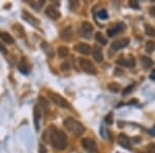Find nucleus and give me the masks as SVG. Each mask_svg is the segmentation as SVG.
Listing matches in <instances>:
<instances>
[{
    "mask_svg": "<svg viewBox=\"0 0 155 153\" xmlns=\"http://www.w3.org/2000/svg\"><path fill=\"white\" fill-rule=\"evenodd\" d=\"M80 66H81V68L83 69L85 72H87V74H90V75H95L96 74V68L95 66L93 65L91 61H89V60L87 59H80Z\"/></svg>",
    "mask_w": 155,
    "mask_h": 153,
    "instance_id": "nucleus-5",
    "label": "nucleus"
},
{
    "mask_svg": "<svg viewBox=\"0 0 155 153\" xmlns=\"http://www.w3.org/2000/svg\"><path fill=\"white\" fill-rule=\"evenodd\" d=\"M50 142L53 147L57 150H63L67 146V137L61 130L56 129L55 127H51V135Z\"/></svg>",
    "mask_w": 155,
    "mask_h": 153,
    "instance_id": "nucleus-1",
    "label": "nucleus"
},
{
    "mask_svg": "<svg viewBox=\"0 0 155 153\" xmlns=\"http://www.w3.org/2000/svg\"><path fill=\"white\" fill-rule=\"evenodd\" d=\"M128 44H129V38L125 37V38H122L117 42H114L111 46V49L113 50V51H119V50L128 46Z\"/></svg>",
    "mask_w": 155,
    "mask_h": 153,
    "instance_id": "nucleus-7",
    "label": "nucleus"
},
{
    "mask_svg": "<svg viewBox=\"0 0 155 153\" xmlns=\"http://www.w3.org/2000/svg\"><path fill=\"white\" fill-rule=\"evenodd\" d=\"M117 64L121 65V66H124V67H134L136 66V60L132 57L130 59H125V58H119L117 60Z\"/></svg>",
    "mask_w": 155,
    "mask_h": 153,
    "instance_id": "nucleus-11",
    "label": "nucleus"
},
{
    "mask_svg": "<svg viewBox=\"0 0 155 153\" xmlns=\"http://www.w3.org/2000/svg\"><path fill=\"white\" fill-rule=\"evenodd\" d=\"M134 86H136V84H130V85H128V86L125 87V88L123 89V92H122V94H123V95L129 94L130 92H132V89L134 88Z\"/></svg>",
    "mask_w": 155,
    "mask_h": 153,
    "instance_id": "nucleus-23",
    "label": "nucleus"
},
{
    "mask_svg": "<svg viewBox=\"0 0 155 153\" xmlns=\"http://www.w3.org/2000/svg\"><path fill=\"white\" fill-rule=\"evenodd\" d=\"M145 32H146V34L149 36H155V29L151 25H148V24L145 25Z\"/></svg>",
    "mask_w": 155,
    "mask_h": 153,
    "instance_id": "nucleus-21",
    "label": "nucleus"
},
{
    "mask_svg": "<svg viewBox=\"0 0 155 153\" xmlns=\"http://www.w3.org/2000/svg\"><path fill=\"white\" fill-rule=\"evenodd\" d=\"M61 67H62L63 71H67V69H69V65H68V63H66V62H64V63L61 65Z\"/></svg>",
    "mask_w": 155,
    "mask_h": 153,
    "instance_id": "nucleus-29",
    "label": "nucleus"
},
{
    "mask_svg": "<svg viewBox=\"0 0 155 153\" xmlns=\"http://www.w3.org/2000/svg\"><path fill=\"white\" fill-rule=\"evenodd\" d=\"M95 39L97 42H99L101 45H102V46H104V45H107V38L104 36V34L101 33V32H97V33L95 34Z\"/></svg>",
    "mask_w": 155,
    "mask_h": 153,
    "instance_id": "nucleus-18",
    "label": "nucleus"
},
{
    "mask_svg": "<svg viewBox=\"0 0 155 153\" xmlns=\"http://www.w3.org/2000/svg\"><path fill=\"white\" fill-rule=\"evenodd\" d=\"M147 152L148 153H155V144L151 143V144L147 145Z\"/></svg>",
    "mask_w": 155,
    "mask_h": 153,
    "instance_id": "nucleus-25",
    "label": "nucleus"
},
{
    "mask_svg": "<svg viewBox=\"0 0 155 153\" xmlns=\"http://www.w3.org/2000/svg\"><path fill=\"white\" fill-rule=\"evenodd\" d=\"M39 153H47V149L44 145H41V146H39Z\"/></svg>",
    "mask_w": 155,
    "mask_h": 153,
    "instance_id": "nucleus-30",
    "label": "nucleus"
},
{
    "mask_svg": "<svg viewBox=\"0 0 155 153\" xmlns=\"http://www.w3.org/2000/svg\"><path fill=\"white\" fill-rule=\"evenodd\" d=\"M39 100H41V106H44L45 108L48 107V101H47L44 97H39Z\"/></svg>",
    "mask_w": 155,
    "mask_h": 153,
    "instance_id": "nucleus-27",
    "label": "nucleus"
},
{
    "mask_svg": "<svg viewBox=\"0 0 155 153\" xmlns=\"http://www.w3.org/2000/svg\"><path fill=\"white\" fill-rule=\"evenodd\" d=\"M93 32V26L90 24L89 22H83L81 24V28H80V35L85 37V38H90Z\"/></svg>",
    "mask_w": 155,
    "mask_h": 153,
    "instance_id": "nucleus-6",
    "label": "nucleus"
},
{
    "mask_svg": "<svg viewBox=\"0 0 155 153\" xmlns=\"http://www.w3.org/2000/svg\"><path fill=\"white\" fill-rule=\"evenodd\" d=\"M107 88L111 90L112 92H118L120 90V85L117 83H111V84L107 86Z\"/></svg>",
    "mask_w": 155,
    "mask_h": 153,
    "instance_id": "nucleus-22",
    "label": "nucleus"
},
{
    "mask_svg": "<svg viewBox=\"0 0 155 153\" xmlns=\"http://www.w3.org/2000/svg\"><path fill=\"white\" fill-rule=\"evenodd\" d=\"M74 50L78 52V53L80 54H83V55H88L90 54V52H91V48L90 46L86 44H83V42H80V44H78L74 46Z\"/></svg>",
    "mask_w": 155,
    "mask_h": 153,
    "instance_id": "nucleus-10",
    "label": "nucleus"
},
{
    "mask_svg": "<svg viewBox=\"0 0 155 153\" xmlns=\"http://www.w3.org/2000/svg\"><path fill=\"white\" fill-rule=\"evenodd\" d=\"M117 142H118V144L120 146H122L123 148H126V149H130V139H129L128 137H127L126 135L124 134H120L118 135V138H117Z\"/></svg>",
    "mask_w": 155,
    "mask_h": 153,
    "instance_id": "nucleus-8",
    "label": "nucleus"
},
{
    "mask_svg": "<svg viewBox=\"0 0 155 153\" xmlns=\"http://www.w3.org/2000/svg\"><path fill=\"white\" fill-rule=\"evenodd\" d=\"M64 125H65V127L69 131L72 132L77 137L82 135L85 131V127L82 125L81 122H79L78 120L74 119V118H67L64 121Z\"/></svg>",
    "mask_w": 155,
    "mask_h": 153,
    "instance_id": "nucleus-2",
    "label": "nucleus"
},
{
    "mask_svg": "<svg viewBox=\"0 0 155 153\" xmlns=\"http://www.w3.org/2000/svg\"><path fill=\"white\" fill-rule=\"evenodd\" d=\"M155 51V42L153 41H148L146 42V52L147 53H153Z\"/></svg>",
    "mask_w": 155,
    "mask_h": 153,
    "instance_id": "nucleus-20",
    "label": "nucleus"
},
{
    "mask_svg": "<svg viewBox=\"0 0 155 153\" xmlns=\"http://www.w3.org/2000/svg\"><path fill=\"white\" fill-rule=\"evenodd\" d=\"M60 36H61V38L64 39V41H69V39L71 38V36H72V28H71V26L64 28L61 31V34H60Z\"/></svg>",
    "mask_w": 155,
    "mask_h": 153,
    "instance_id": "nucleus-15",
    "label": "nucleus"
},
{
    "mask_svg": "<svg viewBox=\"0 0 155 153\" xmlns=\"http://www.w3.org/2000/svg\"><path fill=\"white\" fill-rule=\"evenodd\" d=\"M106 121H107V123H109V124L113 123V117H112V115H109V116H107Z\"/></svg>",
    "mask_w": 155,
    "mask_h": 153,
    "instance_id": "nucleus-28",
    "label": "nucleus"
},
{
    "mask_svg": "<svg viewBox=\"0 0 155 153\" xmlns=\"http://www.w3.org/2000/svg\"><path fill=\"white\" fill-rule=\"evenodd\" d=\"M97 16H98L99 19L106 20V19H107V12L106 9H101V11L98 12V14H97Z\"/></svg>",
    "mask_w": 155,
    "mask_h": 153,
    "instance_id": "nucleus-24",
    "label": "nucleus"
},
{
    "mask_svg": "<svg viewBox=\"0 0 155 153\" xmlns=\"http://www.w3.org/2000/svg\"><path fill=\"white\" fill-rule=\"evenodd\" d=\"M124 28H125V25H124L123 23H118V24L114 25L112 28L107 29V35H109L110 37H113V36L116 35L118 32L122 31V30H123Z\"/></svg>",
    "mask_w": 155,
    "mask_h": 153,
    "instance_id": "nucleus-9",
    "label": "nucleus"
},
{
    "mask_svg": "<svg viewBox=\"0 0 155 153\" xmlns=\"http://www.w3.org/2000/svg\"><path fill=\"white\" fill-rule=\"evenodd\" d=\"M132 142H134V144H139V143L141 142V139H140V138H134V139H132Z\"/></svg>",
    "mask_w": 155,
    "mask_h": 153,
    "instance_id": "nucleus-33",
    "label": "nucleus"
},
{
    "mask_svg": "<svg viewBox=\"0 0 155 153\" xmlns=\"http://www.w3.org/2000/svg\"><path fill=\"white\" fill-rule=\"evenodd\" d=\"M33 116H34V122H35V127L36 130H38V125H39V119L41 118V111L39 109L38 106L34 107L33 110Z\"/></svg>",
    "mask_w": 155,
    "mask_h": 153,
    "instance_id": "nucleus-14",
    "label": "nucleus"
},
{
    "mask_svg": "<svg viewBox=\"0 0 155 153\" xmlns=\"http://www.w3.org/2000/svg\"><path fill=\"white\" fill-rule=\"evenodd\" d=\"M152 78H153V79H155V69L153 71V72H152Z\"/></svg>",
    "mask_w": 155,
    "mask_h": 153,
    "instance_id": "nucleus-35",
    "label": "nucleus"
},
{
    "mask_svg": "<svg viewBox=\"0 0 155 153\" xmlns=\"http://www.w3.org/2000/svg\"><path fill=\"white\" fill-rule=\"evenodd\" d=\"M46 15L49 17V18L53 19V20H57L60 18V12L55 8L54 6H48L46 9Z\"/></svg>",
    "mask_w": 155,
    "mask_h": 153,
    "instance_id": "nucleus-13",
    "label": "nucleus"
},
{
    "mask_svg": "<svg viewBox=\"0 0 155 153\" xmlns=\"http://www.w3.org/2000/svg\"><path fill=\"white\" fill-rule=\"evenodd\" d=\"M82 147L85 149L87 153H97L98 152V147L94 140L90 138H85L82 140Z\"/></svg>",
    "mask_w": 155,
    "mask_h": 153,
    "instance_id": "nucleus-4",
    "label": "nucleus"
},
{
    "mask_svg": "<svg viewBox=\"0 0 155 153\" xmlns=\"http://www.w3.org/2000/svg\"><path fill=\"white\" fill-rule=\"evenodd\" d=\"M0 38L2 39V42H5L7 45H12L14 44L15 39L11 34H8L7 32H0Z\"/></svg>",
    "mask_w": 155,
    "mask_h": 153,
    "instance_id": "nucleus-16",
    "label": "nucleus"
},
{
    "mask_svg": "<svg viewBox=\"0 0 155 153\" xmlns=\"http://www.w3.org/2000/svg\"><path fill=\"white\" fill-rule=\"evenodd\" d=\"M129 6L134 9H137L139 8V2L136 1V0H131V1H129Z\"/></svg>",
    "mask_w": 155,
    "mask_h": 153,
    "instance_id": "nucleus-26",
    "label": "nucleus"
},
{
    "mask_svg": "<svg viewBox=\"0 0 155 153\" xmlns=\"http://www.w3.org/2000/svg\"><path fill=\"white\" fill-rule=\"evenodd\" d=\"M48 96H49V98H50V100H51L52 102H54L56 106H58L60 108L68 109V108L71 107L68 102H67V100L64 98V97H62L61 95L55 93V92H49Z\"/></svg>",
    "mask_w": 155,
    "mask_h": 153,
    "instance_id": "nucleus-3",
    "label": "nucleus"
},
{
    "mask_svg": "<svg viewBox=\"0 0 155 153\" xmlns=\"http://www.w3.org/2000/svg\"><path fill=\"white\" fill-rule=\"evenodd\" d=\"M149 134L152 135V137H155V126L152 127L151 129H149Z\"/></svg>",
    "mask_w": 155,
    "mask_h": 153,
    "instance_id": "nucleus-32",
    "label": "nucleus"
},
{
    "mask_svg": "<svg viewBox=\"0 0 155 153\" xmlns=\"http://www.w3.org/2000/svg\"><path fill=\"white\" fill-rule=\"evenodd\" d=\"M141 62H142V64H143V66L145 67V68H149V67H151L152 64H153V61H152V60L147 56L142 57Z\"/></svg>",
    "mask_w": 155,
    "mask_h": 153,
    "instance_id": "nucleus-17",
    "label": "nucleus"
},
{
    "mask_svg": "<svg viewBox=\"0 0 155 153\" xmlns=\"http://www.w3.org/2000/svg\"><path fill=\"white\" fill-rule=\"evenodd\" d=\"M68 53H69V50H68V48H67V47L62 46V47H60L58 49V55L61 57V58L66 57L67 55H68Z\"/></svg>",
    "mask_w": 155,
    "mask_h": 153,
    "instance_id": "nucleus-19",
    "label": "nucleus"
},
{
    "mask_svg": "<svg viewBox=\"0 0 155 153\" xmlns=\"http://www.w3.org/2000/svg\"><path fill=\"white\" fill-rule=\"evenodd\" d=\"M92 56L97 62H101L104 60V54H102L101 49L98 46H94L92 49Z\"/></svg>",
    "mask_w": 155,
    "mask_h": 153,
    "instance_id": "nucleus-12",
    "label": "nucleus"
},
{
    "mask_svg": "<svg viewBox=\"0 0 155 153\" xmlns=\"http://www.w3.org/2000/svg\"><path fill=\"white\" fill-rule=\"evenodd\" d=\"M0 51H1L3 54H6V48L4 47L2 44H0Z\"/></svg>",
    "mask_w": 155,
    "mask_h": 153,
    "instance_id": "nucleus-31",
    "label": "nucleus"
},
{
    "mask_svg": "<svg viewBox=\"0 0 155 153\" xmlns=\"http://www.w3.org/2000/svg\"><path fill=\"white\" fill-rule=\"evenodd\" d=\"M150 14H151L153 17H155V6L151 7V9H150Z\"/></svg>",
    "mask_w": 155,
    "mask_h": 153,
    "instance_id": "nucleus-34",
    "label": "nucleus"
}]
</instances>
